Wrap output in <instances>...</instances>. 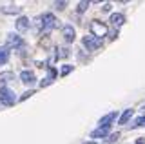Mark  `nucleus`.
Segmentation results:
<instances>
[{"label": "nucleus", "mask_w": 145, "mask_h": 144, "mask_svg": "<svg viewBox=\"0 0 145 144\" xmlns=\"http://www.w3.org/2000/svg\"><path fill=\"white\" fill-rule=\"evenodd\" d=\"M18 98L15 97V93H13V89H9L6 86V82H0V104L4 106H13Z\"/></svg>", "instance_id": "1"}, {"label": "nucleus", "mask_w": 145, "mask_h": 144, "mask_svg": "<svg viewBox=\"0 0 145 144\" xmlns=\"http://www.w3.org/2000/svg\"><path fill=\"white\" fill-rule=\"evenodd\" d=\"M38 26H40V29L42 31H51L54 29L58 26V20H56V17L53 15V13H44L42 17H38Z\"/></svg>", "instance_id": "2"}, {"label": "nucleus", "mask_w": 145, "mask_h": 144, "mask_svg": "<svg viewBox=\"0 0 145 144\" xmlns=\"http://www.w3.org/2000/svg\"><path fill=\"white\" fill-rule=\"evenodd\" d=\"M89 28H91V35H94L96 38H102V40H103V37H107V33H109L107 24H103V22H100V20H91Z\"/></svg>", "instance_id": "3"}, {"label": "nucleus", "mask_w": 145, "mask_h": 144, "mask_svg": "<svg viewBox=\"0 0 145 144\" xmlns=\"http://www.w3.org/2000/svg\"><path fill=\"white\" fill-rule=\"evenodd\" d=\"M24 46H25V42L18 33H9L6 37V48L7 49H20Z\"/></svg>", "instance_id": "4"}, {"label": "nucleus", "mask_w": 145, "mask_h": 144, "mask_svg": "<svg viewBox=\"0 0 145 144\" xmlns=\"http://www.w3.org/2000/svg\"><path fill=\"white\" fill-rule=\"evenodd\" d=\"M103 40L102 38H96L94 35H85L84 38H82V44H84V48H87V51H94V49H98L102 46Z\"/></svg>", "instance_id": "5"}, {"label": "nucleus", "mask_w": 145, "mask_h": 144, "mask_svg": "<svg viewBox=\"0 0 145 144\" xmlns=\"http://www.w3.org/2000/svg\"><path fill=\"white\" fill-rule=\"evenodd\" d=\"M116 119H118V113H116V111H111V113L103 115L102 119L98 120V128H111V124L114 122Z\"/></svg>", "instance_id": "6"}, {"label": "nucleus", "mask_w": 145, "mask_h": 144, "mask_svg": "<svg viewBox=\"0 0 145 144\" xmlns=\"http://www.w3.org/2000/svg\"><path fill=\"white\" fill-rule=\"evenodd\" d=\"M62 37H63V40H65L67 44L74 42V38H76V31H74V28H72L71 24H65V26L62 28Z\"/></svg>", "instance_id": "7"}, {"label": "nucleus", "mask_w": 145, "mask_h": 144, "mask_svg": "<svg viewBox=\"0 0 145 144\" xmlns=\"http://www.w3.org/2000/svg\"><path fill=\"white\" fill-rule=\"evenodd\" d=\"M20 80L25 84V86H33V84L36 82V77H35V73H33V71L24 69V71L20 73Z\"/></svg>", "instance_id": "8"}, {"label": "nucleus", "mask_w": 145, "mask_h": 144, "mask_svg": "<svg viewBox=\"0 0 145 144\" xmlns=\"http://www.w3.org/2000/svg\"><path fill=\"white\" fill-rule=\"evenodd\" d=\"M29 26H31V22H29L27 17H18L16 22H15V28H16L18 33H24V31H27V29H29Z\"/></svg>", "instance_id": "9"}, {"label": "nucleus", "mask_w": 145, "mask_h": 144, "mask_svg": "<svg viewBox=\"0 0 145 144\" xmlns=\"http://www.w3.org/2000/svg\"><path fill=\"white\" fill-rule=\"evenodd\" d=\"M109 22L112 24V28H114V29H118V28H121V26L125 24V17L121 15V13H112L111 18H109Z\"/></svg>", "instance_id": "10"}, {"label": "nucleus", "mask_w": 145, "mask_h": 144, "mask_svg": "<svg viewBox=\"0 0 145 144\" xmlns=\"http://www.w3.org/2000/svg\"><path fill=\"white\" fill-rule=\"evenodd\" d=\"M0 11L6 13V15H18V13H22V7H18V6H0Z\"/></svg>", "instance_id": "11"}, {"label": "nucleus", "mask_w": 145, "mask_h": 144, "mask_svg": "<svg viewBox=\"0 0 145 144\" xmlns=\"http://www.w3.org/2000/svg\"><path fill=\"white\" fill-rule=\"evenodd\" d=\"M91 137L93 139H107L109 137V128H98L94 131H91Z\"/></svg>", "instance_id": "12"}, {"label": "nucleus", "mask_w": 145, "mask_h": 144, "mask_svg": "<svg viewBox=\"0 0 145 144\" xmlns=\"http://www.w3.org/2000/svg\"><path fill=\"white\" fill-rule=\"evenodd\" d=\"M54 79H56V69H54V67H49V77H47V79H44L42 82H40V86H42V88L49 86V84H53V82H54Z\"/></svg>", "instance_id": "13"}, {"label": "nucleus", "mask_w": 145, "mask_h": 144, "mask_svg": "<svg viewBox=\"0 0 145 144\" xmlns=\"http://www.w3.org/2000/svg\"><path fill=\"white\" fill-rule=\"evenodd\" d=\"M133 115H134V110H131V108H129V110H125L123 113L120 115V124H127L131 119H133Z\"/></svg>", "instance_id": "14"}, {"label": "nucleus", "mask_w": 145, "mask_h": 144, "mask_svg": "<svg viewBox=\"0 0 145 144\" xmlns=\"http://www.w3.org/2000/svg\"><path fill=\"white\" fill-rule=\"evenodd\" d=\"M7 60H9V49L7 48H0V66L7 64Z\"/></svg>", "instance_id": "15"}, {"label": "nucleus", "mask_w": 145, "mask_h": 144, "mask_svg": "<svg viewBox=\"0 0 145 144\" xmlns=\"http://www.w3.org/2000/svg\"><path fill=\"white\" fill-rule=\"evenodd\" d=\"M133 128H145V115L138 117V119L133 122Z\"/></svg>", "instance_id": "16"}, {"label": "nucleus", "mask_w": 145, "mask_h": 144, "mask_svg": "<svg viewBox=\"0 0 145 144\" xmlns=\"http://www.w3.org/2000/svg\"><path fill=\"white\" fill-rule=\"evenodd\" d=\"M87 7H89V2H87V0H82V2H78V13L87 11Z\"/></svg>", "instance_id": "17"}, {"label": "nucleus", "mask_w": 145, "mask_h": 144, "mask_svg": "<svg viewBox=\"0 0 145 144\" xmlns=\"http://www.w3.org/2000/svg\"><path fill=\"white\" fill-rule=\"evenodd\" d=\"M71 71H72V66L65 64V66H62V69H60V75H62V77H65V75H69Z\"/></svg>", "instance_id": "18"}, {"label": "nucleus", "mask_w": 145, "mask_h": 144, "mask_svg": "<svg viewBox=\"0 0 145 144\" xmlns=\"http://www.w3.org/2000/svg\"><path fill=\"white\" fill-rule=\"evenodd\" d=\"M118 137H120L118 133H112V135H109V137H107V141H105V144H111V142H114Z\"/></svg>", "instance_id": "19"}, {"label": "nucleus", "mask_w": 145, "mask_h": 144, "mask_svg": "<svg viewBox=\"0 0 145 144\" xmlns=\"http://www.w3.org/2000/svg\"><path fill=\"white\" fill-rule=\"evenodd\" d=\"M60 53H56V57H60V58H63V57H67L69 53H67V49H58Z\"/></svg>", "instance_id": "20"}, {"label": "nucleus", "mask_w": 145, "mask_h": 144, "mask_svg": "<svg viewBox=\"0 0 145 144\" xmlns=\"http://www.w3.org/2000/svg\"><path fill=\"white\" fill-rule=\"evenodd\" d=\"M107 35H109V38H116V37H118V29H112V31H109Z\"/></svg>", "instance_id": "21"}, {"label": "nucleus", "mask_w": 145, "mask_h": 144, "mask_svg": "<svg viewBox=\"0 0 145 144\" xmlns=\"http://www.w3.org/2000/svg\"><path fill=\"white\" fill-rule=\"evenodd\" d=\"M33 93H35V91H25L24 95L20 97V100H25V98H27V97H31V95H33Z\"/></svg>", "instance_id": "22"}, {"label": "nucleus", "mask_w": 145, "mask_h": 144, "mask_svg": "<svg viewBox=\"0 0 145 144\" xmlns=\"http://www.w3.org/2000/svg\"><path fill=\"white\" fill-rule=\"evenodd\" d=\"M111 7H112L111 4H103V6H102V11H105V13H107V11H111Z\"/></svg>", "instance_id": "23"}, {"label": "nucleus", "mask_w": 145, "mask_h": 144, "mask_svg": "<svg viewBox=\"0 0 145 144\" xmlns=\"http://www.w3.org/2000/svg\"><path fill=\"white\" fill-rule=\"evenodd\" d=\"M56 7L58 9H63V7H65V2H56Z\"/></svg>", "instance_id": "24"}, {"label": "nucleus", "mask_w": 145, "mask_h": 144, "mask_svg": "<svg viewBox=\"0 0 145 144\" xmlns=\"http://www.w3.org/2000/svg\"><path fill=\"white\" fill-rule=\"evenodd\" d=\"M136 144H145V137H140L138 141H136Z\"/></svg>", "instance_id": "25"}, {"label": "nucleus", "mask_w": 145, "mask_h": 144, "mask_svg": "<svg viewBox=\"0 0 145 144\" xmlns=\"http://www.w3.org/2000/svg\"><path fill=\"white\" fill-rule=\"evenodd\" d=\"M84 144H96V142H94V141H89V142H84Z\"/></svg>", "instance_id": "26"}, {"label": "nucleus", "mask_w": 145, "mask_h": 144, "mask_svg": "<svg viewBox=\"0 0 145 144\" xmlns=\"http://www.w3.org/2000/svg\"><path fill=\"white\" fill-rule=\"evenodd\" d=\"M143 115H145V106H143Z\"/></svg>", "instance_id": "27"}]
</instances>
